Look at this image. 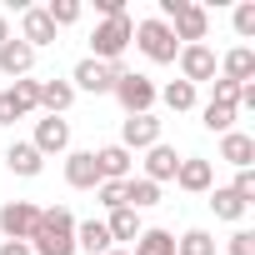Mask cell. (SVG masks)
Listing matches in <instances>:
<instances>
[{
  "label": "cell",
  "instance_id": "36",
  "mask_svg": "<svg viewBox=\"0 0 255 255\" xmlns=\"http://www.w3.org/2000/svg\"><path fill=\"white\" fill-rule=\"evenodd\" d=\"M230 190H235V195H240V200H250V195H255V170H240V175H235V185H230Z\"/></svg>",
  "mask_w": 255,
  "mask_h": 255
},
{
  "label": "cell",
  "instance_id": "22",
  "mask_svg": "<svg viewBox=\"0 0 255 255\" xmlns=\"http://www.w3.org/2000/svg\"><path fill=\"white\" fill-rule=\"evenodd\" d=\"M175 180H180V190H210V160H180V170H175Z\"/></svg>",
  "mask_w": 255,
  "mask_h": 255
},
{
  "label": "cell",
  "instance_id": "6",
  "mask_svg": "<svg viewBox=\"0 0 255 255\" xmlns=\"http://www.w3.org/2000/svg\"><path fill=\"white\" fill-rule=\"evenodd\" d=\"M40 225V210L30 200H10V205H0V230H5L10 240H30Z\"/></svg>",
  "mask_w": 255,
  "mask_h": 255
},
{
  "label": "cell",
  "instance_id": "7",
  "mask_svg": "<svg viewBox=\"0 0 255 255\" xmlns=\"http://www.w3.org/2000/svg\"><path fill=\"white\" fill-rule=\"evenodd\" d=\"M180 75H185V85L215 80V50L210 45H180Z\"/></svg>",
  "mask_w": 255,
  "mask_h": 255
},
{
  "label": "cell",
  "instance_id": "11",
  "mask_svg": "<svg viewBox=\"0 0 255 255\" xmlns=\"http://www.w3.org/2000/svg\"><path fill=\"white\" fill-rule=\"evenodd\" d=\"M30 145H35L40 155H50V150H65V145H70V125H65L60 115L40 120V125H35V140H30Z\"/></svg>",
  "mask_w": 255,
  "mask_h": 255
},
{
  "label": "cell",
  "instance_id": "32",
  "mask_svg": "<svg viewBox=\"0 0 255 255\" xmlns=\"http://www.w3.org/2000/svg\"><path fill=\"white\" fill-rule=\"evenodd\" d=\"M20 115H25V110H20V100H15V95L5 90V95H0V125H15Z\"/></svg>",
  "mask_w": 255,
  "mask_h": 255
},
{
  "label": "cell",
  "instance_id": "24",
  "mask_svg": "<svg viewBox=\"0 0 255 255\" xmlns=\"http://www.w3.org/2000/svg\"><path fill=\"white\" fill-rule=\"evenodd\" d=\"M135 255H175V235L170 230H140L135 235Z\"/></svg>",
  "mask_w": 255,
  "mask_h": 255
},
{
  "label": "cell",
  "instance_id": "40",
  "mask_svg": "<svg viewBox=\"0 0 255 255\" xmlns=\"http://www.w3.org/2000/svg\"><path fill=\"white\" fill-rule=\"evenodd\" d=\"M105 255H125V250H105Z\"/></svg>",
  "mask_w": 255,
  "mask_h": 255
},
{
  "label": "cell",
  "instance_id": "26",
  "mask_svg": "<svg viewBox=\"0 0 255 255\" xmlns=\"http://www.w3.org/2000/svg\"><path fill=\"white\" fill-rule=\"evenodd\" d=\"M175 255H215V240H210L205 230H185V235L175 240Z\"/></svg>",
  "mask_w": 255,
  "mask_h": 255
},
{
  "label": "cell",
  "instance_id": "23",
  "mask_svg": "<svg viewBox=\"0 0 255 255\" xmlns=\"http://www.w3.org/2000/svg\"><path fill=\"white\" fill-rule=\"evenodd\" d=\"M105 230H110V240H135V235H140V215H135L130 205H120V210H110Z\"/></svg>",
  "mask_w": 255,
  "mask_h": 255
},
{
  "label": "cell",
  "instance_id": "29",
  "mask_svg": "<svg viewBox=\"0 0 255 255\" xmlns=\"http://www.w3.org/2000/svg\"><path fill=\"white\" fill-rule=\"evenodd\" d=\"M45 15H50V25H70V20H80V5L75 0H50Z\"/></svg>",
  "mask_w": 255,
  "mask_h": 255
},
{
  "label": "cell",
  "instance_id": "17",
  "mask_svg": "<svg viewBox=\"0 0 255 255\" xmlns=\"http://www.w3.org/2000/svg\"><path fill=\"white\" fill-rule=\"evenodd\" d=\"M250 75H255V50L250 45H235L225 55V80L230 85H250Z\"/></svg>",
  "mask_w": 255,
  "mask_h": 255
},
{
  "label": "cell",
  "instance_id": "34",
  "mask_svg": "<svg viewBox=\"0 0 255 255\" xmlns=\"http://www.w3.org/2000/svg\"><path fill=\"white\" fill-rule=\"evenodd\" d=\"M230 255H255V230H235L230 235Z\"/></svg>",
  "mask_w": 255,
  "mask_h": 255
},
{
  "label": "cell",
  "instance_id": "15",
  "mask_svg": "<svg viewBox=\"0 0 255 255\" xmlns=\"http://www.w3.org/2000/svg\"><path fill=\"white\" fill-rule=\"evenodd\" d=\"M175 170H180V160H175V150L170 145H150V155H145V180H175Z\"/></svg>",
  "mask_w": 255,
  "mask_h": 255
},
{
  "label": "cell",
  "instance_id": "1",
  "mask_svg": "<svg viewBox=\"0 0 255 255\" xmlns=\"http://www.w3.org/2000/svg\"><path fill=\"white\" fill-rule=\"evenodd\" d=\"M30 250L35 255H75V215L65 205L40 210V225L30 235Z\"/></svg>",
  "mask_w": 255,
  "mask_h": 255
},
{
  "label": "cell",
  "instance_id": "30",
  "mask_svg": "<svg viewBox=\"0 0 255 255\" xmlns=\"http://www.w3.org/2000/svg\"><path fill=\"white\" fill-rule=\"evenodd\" d=\"M230 125H235V110L230 105H205V130H230Z\"/></svg>",
  "mask_w": 255,
  "mask_h": 255
},
{
  "label": "cell",
  "instance_id": "8",
  "mask_svg": "<svg viewBox=\"0 0 255 255\" xmlns=\"http://www.w3.org/2000/svg\"><path fill=\"white\" fill-rule=\"evenodd\" d=\"M115 80H120V65H105V60H80V65H75V85L90 90V95L115 90Z\"/></svg>",
  "mask_w": 255,
  "mask_h": 255
},
{
  "label": "cell",
  "instance_id": "21",
  "mask_svg": "<svg viewBox=\"0 0 255 255\" xmlns=\"http://www.w3.org/2000/svg\"><path fill=\"white\" fill-rule=\"evenodd\" d=\"M5 165H10L15 175H40V165H45V160H40V150H35V145L15 140V145L5 150Z\"/></svg>",
  "mask_w": 255,
  "mask_h": 255
},
{
  "label": "cell",
  "instance_id": "16",
  "mask_svg": "<svg viewBox=\"0 0 255 255\" xmlns=\"http://www.w3.org/2000/svg\"><path fill=\"white\" fill-rule=\"evenodd\" d=\"M120 200L130 205V210H145V205H155V200H160V185H155V180H145V175H140V180L130 175V180L120 185Z\"/></svg>",
  "mask_w": 255,
  "mask_h": 255
},
{
  "label": "cell",
  "instance_id": "28",
  "mask_svg": "<svg viewBox=\"0 0 255 255\" xmlns=\"http://www.w3.org/2000/svg\"><path fill=\"white\" fill-rule=\"evenodd\" d=\"M10 95H15V100H20V110H25V115H30V110H35V105H40V80H25V75H20V80H15V90H10Z\"/></svg>",
  "mask_w": 255,
  "mask_h": 255
},
{
  "label": "cell",
  "instance_id": "3",
  "mask_svg": "<svg viewBox=\"0 0 255 255\" xmlns=\"http://www.w3.org/2000/svg\"><path fill=\"white\" fill-rule=\"evenodd\" d=\"M160 10L175 20V25H170V35H175V40H190V45H200V40H205L210 15H205L200 5H190V0H160Z\"/></svg>",
  "mask_w": 255,
  "mask_h": 255
},
{
  "label": "cell",
  "instance_id": "2",
  "mask_svg": "<svg viewBox=\"0 0 255 255\" xmlns=\"http://www.w3.org/2000/svg\"><path fill=\"white\" fill-rule=\"evenodd\" d=\"M130 35H135V25H130V15H110L105 25H95V35H90V60H105V65H115L120 55H125V45H130Z\"/></svg>",
  "mask_w": 255,
  "mask_h": 255
},
{
  "label": "cell",
  "instance_id": "31",
  "mask_svg": "<svg viewBox=\"0 0 255 255\" xmlns=\"http://www.w3.org/2000/svg\"><path fill=\"white\" fill-rule=\"evenodd\" d=\"M235 100H240V85H230V80H215V95H210V105H230V110H235Z\"/></svg>",
  "mask_w": 255,
  "mask_h": 255
},
{
  "label": "cell",
  "instance_id": "38",
  "mask_svg": "<svg viewBox=\"0 0 255 255\" xmlns=\"http://www.w3.org/2000/svg\"><path fill=\"white\" fill-rule=\"evenodd\" d=\"M235 105H245V110H255V85H240V100Z\"/></svg>",
  "mask_w": 255,
  "mask_h": 255
},
{
  "label": "cell",
  "instance_id": "39",
  "mask_svg": "<svg viewBox=\"0 0 255 255\" xmlns=\"http://www.w3.org/2000/svg\"><path fill=\"white\" fill-rule=\"evenodd\" d=\"M10 40V25H5V15H0V45H5Z\"/></svg>",
  "mask_w": 255,
  "mask_h": 255
},
{
  "label": "cell",
  "instance_id": "18",
  "mask_svg": "<svg viewBox=\"0 0 255 255\" xmlns=\"http://www.w3.org/2000/svg\"><path fill=\"white\" fill-rule=\"evenodd\" d=\"M220 155H225L230 165L250 170V160H255V140H250V135H240V130H225V140H220Z\"/></svg>",
  "mask_w": 255,
  "mask_h": 255
},
{
  "label": "cell",
  "instance_id": "19",
  "mask_svg": "<svg viewBox=\"0 0 255 255\" xmlns=\"http://www.w3.org/2000/svg\"><path fill=\"white\" fill-rule=\"evenodd\" d=\"M75 250L105 255V250H110V230H105V220H85V225H75Z\"/></svg>",
  "mask_w": 255,
  "mask_h": 255
},
{
  "label": "cell",
  "instance_id": "9",
  "mask_svg": "<svg viewBox=\"0 0 255 255\" xmlns=\"http://www.w3.org/2000/svg\"><path fill=\"white\" fill-rule=\"evenodd\" d=\"M120 145L125 150H150V145H160V120L155 115H130V120H125V130H120Z\"/></svg>",
  "mask_w": 255,
  "mask_h": 255
},
{
  "label": "cell",
  "instance_id": "5",
  "mask_svg": "<svg viewBox=\"0 0 255 255\" xmlns=\"http://www.w3.org/2000/svg\"><path fill=\"white\" fill-rule=\"evenodd\" d=\"M115 100L130 110V115H150V105H155V85H150L145 75L120 70V80H115Z\"/></svg>",
  "mask_w": 255,
  "mask_h": 255
},
{
  "label": "cell",
  "instance_id": "10",
  "mask_svg": "<svg viewBox=\"0 0 255 255\" xmlns=\"http://www.w3.org/2000/svg\"><path fill=\"white\" fill-rule=\"evenodd\" d=\"M65 180H70L75 190H95V185H100L95 150H70V155H65Z\"/></svg>",
  "mask_w": 255,
  "mask_h": 255
},
{
  "label": "cell",
  "instance_id": "20",
  "mask_svg": "<svg viewBox=\"0 0 255 255\" xmlns=\"http://www.w3.org/2000/svg\"><path fill=\"white\" fill-rule=\"evenodd\" d=\"M70 100H75V85H70V80H40V105H45L50 115L70 110Z\"/></svg>",
  "mask_w": 255,
  "mask_h": 255
},
{
  "label": "cell",
  "instance_id": "27",
  "mask_svg": "<svg viewBox=\"0 0 255 255\" xmlns=\"http://www.w3.org/2000/svg\"><path fill=\"white\" fill-rule=\"evenodd\" d=\"M165 105H170V110H190V105H195V85L170 80V85H165Z\"/></svg>",
  "mask_w": 255,
  "mask_h": 255
},
{
  "label": "cell",
  "instance_id": "25",
  "mask_svg": "<svg viewBox=\"0 0 255 255\" xmlns=\"http://www.w3.org/2000/svg\"><path fill=\"white\" fill-rule=\"evenodd\" d=\"M245 205H250V200H240V195H235V190H230V185H225V190H215V195H210V210H215V215H220V220H240V215H245Z\"/></svg>",
  "mask_w": 255,
  "mask_h": 255
},
{
  "label": "cell",
  "instance_id": "35",
  "mask_svg": "<svg viewBox=\"0 0 255 255\" xmlns=\"http://www.w3.org/2000/svg\"><path fill=\"white\" fill-rule=\"evenodd\" d=\"M235 30L240 35H255V5H240L235 10Z\"/></svg>",
  "mask_w": 255,
  "mask_h": 255
},
{
  "label": "cell",
  "instance_id": "12",
  "mask_svg": "<svg viewBox=\"0 0 255 255\" xmlns=\"http://www.w3.org/2000/svg\"><path fill=\"white\" fill-rule=\"evenodd\" d=\"M95 165H100V180H130V150L125 145L95 150Z\"/></svg>",
  "mask_w": 255,
  "mask_h": 255
},
{
  "label": "cell",
  "instance_id": "37",
  "mask_svg": "<svg viewBox=\"0 0 255 255\" xmlns=\"http://www.w3.org/2000/svg\"><path fill=\"white\" fill-rule=\"evenodd\" d=\"M0 255H35V250H30V240H5Z\"/></svg>",
  "mask_w": 255,
  "mask_h": 255
},
{
  "label": "cell",
  "instance_id": "13",
  "mask_svg": "<svg viewBox=\"0 0 255 255\" xmlns=\"http://www.w3.org/2000/svg\"><path fill=\"white\" fill-rule=\"evenodd\" d=\"M20 40L35 50V45H55V25H50V15L35 5V10H25V25H20Z\"/></svg>",
  "mask_w": 255,
  "mask_h": 255
},
{
  "label": "cell",
  "instance_id": "14",
  "mask_svg": "<svg viewBox=\"0 0 255 255\" xmlns=\"http://www.w3.org/2000/svg\"><path fill=\"white\" fill-rule=\"evenodd\" d=\"M30 65H35V50H30L25 40H5V45H0V70H5V75L20 80Z\"/></svg>",
  "mask_w": 255,
  "mask_h": 255
},
{
  "label": "cell",
  "instance_id": "4",
  "mask_svg": "<svg viewBox=\"0 0 255 255\" xmlns=\"http://www.w3.org/2000/svg\"><path fill=\"white\" fill-rule=\"evenodd\" d=\"M130 40H135V45H140V50H145L155 65H170V60L180 55V40L170 35V25H165V20H140Z\"/></svg>",
  "mask_w": 255,
  "mask_h": 255
},
{
  "label": "cell",
  "instance_id": "33",
  "mask_svg": "<svg viewBox=\"0 0 255 255\" xmlns=\"http://www.w3.org/2000/svg\"><path fill=\"white\" fill-rule=\"evenodd\" d=\"M120 185H125V180H100V185H95V190H100V200H105L110 210H120V205H125V200H120Z\"/></svg>",
  "mask_w": 255,
  "mask_h": 255
}]
</instances>
